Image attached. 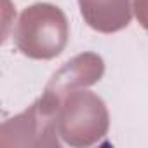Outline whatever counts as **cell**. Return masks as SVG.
<instances>
[{"mask_svg": "<svg viewBox=\"0 0 148 148\" xmlns=\"http://www.w3.org/2000/svg\"><path fill=\"white\" fill-rule=\"evenodd\" d=\"M68 35V21L59 7L35 4L21 12L14 30V42L28 58L51 59L63 52Z\"/></svg>", "mask_w": 148, "mask_h": 148, "instance_id": "1", "label": "cell"}, {"mask_svg": "<svg viewBox=\"0 0 148 148\" xmlns=\"http://www.w3.org/2000/svg\"><path fill=\"white\" fill-rule=\"evenodd\" d=\"M110 117L105 101L89 91H71L58 112V134L71 146H91L106 136Z\"/></svg>", "mask_w": 148, "mask_h": 148, "instance_id": "2", "label": "cell"}, {"mask_svg": "<svg viewBox=\"0 0 148 148\" xmlns=\"http://www.w3.org/2000/svg\"><path fill=\"white\" fill-rule=\"evenodd\" d=\"M59 106L40 96L26 112L7 120L0 131V146H58Z\"/></svg>", "mask_w": 148, "mask_h": 148, "instance_id": "3", "label": "cell"}, {"mask_svg": "<svg viewBox=\"0 0 148 148\" xmlns=\"http://www.w3.org/2000/svg\"><path fill=\"white\" fill-rule=\"evenodd\" d=\"M105 73L103 59L94 52H84L73 59H70L59 71L54 73V77L49 80L44 98L52 101L54 105L61 106L63 99L75 89L87 87L96 84Z\"/></svg>", "mask_w": 148, "mask_h": 148, "instance_id": "4", "label": "cell"}, {"mask_svg": "<svg viewBox=\"0 0 148 148\" xmlns=\"http://www.w3.org/2000/svg\"><path fill=\"white\" fill-rule=\"evenodd\" d=\"M79 4L86 23L101 33L119 32L132 18L131 0H79Z\"/></svg>", "mask_w": 148, "mask_h": 148, "instance_id": "5", "label": "cell"}, {"mask_svg": "<svg viewBox=\"0 0 148 148\" xmlns=\"http://www.w3.org/2000/svg\"><path fill=\"white\" fill-rule=\"evenodd\" d=\"M134 12L141 26L148 32V0H134Z\"/></svg>", "mask_w": 148, "mask_h": 148, "instance_id": "6", "label": "cell"}]
</instances>
